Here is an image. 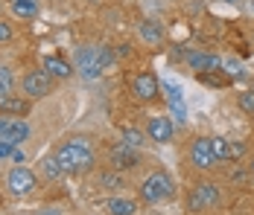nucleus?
I'll use <instances>...</instances> for the list:
<instances>
[{
    "mask_svg": "<svg viewBox=\"0 0 254 215\" xmlns=\"http://www.w3.org/2000/svg\"><path fill=\"white\" fill-rule=\"evenodd\" d=\"M32 99H21V96H9V99H0V114H12V117H26L29 114V105Z\"/></svg>",
    "mask_w": 254,
    "mask_h": 215,
    "instance_id": "15",
    "label": "nucleus"
},
{
    "mask_svg": "<svg viewBox=\"0 0 254 215\" xmlns=\"http://www.w3.org/2000/svg\"><path fill=\"white\" fill-rule=\"evenodd\" d=\"M252 90H254V82H252Z\"/></svg>",
    "mask_w": 254,
    "mask_h": 215,
    "instance_id": "35",
    "label": "nucleus"
},
{
    "mask_svg": "<svg viewBox=\"0 0 254 215\" xmlns=\"http://www.w3.org/2000/svg\"><path fill=\"white\" fill-rule=\"evenodd\" d=\"M161 93L167 96V102H181V99H184L181 85H178V82H173V79H161Z\"/></svg>",
    "mask_w": 254,
    "mask_h": 215,
    "instance_id": "22",
    "label": "nucleus"
},
{
    "mask_svg": "<svg viewBox=\"0 0 254 215\" xmlns=\"http://www.w3.org/2000/svg\"><path fill=\"white\" fill-rule=\"evenodd\" d=\"M190 166L196 169V172H207V169H213L219 160H216V154H213V145H210V137H193V143H190Z\"/></svg>",
    "mask_w": 254,
    "mask_h": 215,
    "instance_id": "8",
    "label": "nucleus"
},
{
    "mask_svg": "<svg viewBox=\"0 0 254 215\" xmlns=\"http://www.w3.org/2000/svg\"><path fill=\"white\" fill-rule=\"evenodd\" d=\"M105 210H108V215H134L137 213V204L117 195V198H108L105 201Z\"/></svg>",
    "mask_w": 254,
    "mask_h": 215,
    "instance_id": "17",
    "label": "nucleus"
},
{
    "mask_svg": "<svg viewBox=\"0 0 254 215\" xmlns=\"http://www.w3.org/2000/svg\"><path fill=\"white\" fill-rule=\"evenodd\" d=\"M21 90H24L26 99H44V96L53 93V76L44 67L26 70L24 79H21Z\"/></svg>",
    "mask_w": 254,
    "mask_h": 215,
    "instance_id": "6",
    "label": "nucleus"
},
{
    "mask_svg": "<svg viewBox=\"0 0 254 215\" xmlns=\"http://www.w3.org/2000/svg\"><path fill=\"white\" fill-rule=\"evenodd\" d=\"M41 174H44L47 180H59V177L64 174V169L59 166V160L50 154V157H44V160H41Z\"/></svg>",
    "mask_w": 254,
    "mask_h": 215,
    "instance_id": "23",
    "label": "nucleus"
},
{
    "mask_svg": "<svg viewBox=\"0 0 254 215\" xmlns=\"http://www.w3.org/2000/svg\"><path fill=\"white\" fill-rule=\"evenodd\" d=\"M237 108H240L243 114L254 117V90H252V87H249V90H240V93H237Z\"/></svg>",
    "mask_w": 254,
    "mask_h": 215,
    "instance_id": "25",
    "label": "nucleus"
},
{
    "mask_svg": "<svg viewBox=\"0 0 254 215\" xmlns=\"http://www.w3.org/2000/svg\"><path fill=\"white\" fill-rule=\"evenodd\" d=\"M170 105V117L178 122V125H187V108H184V99L181 102H167Z\"/></svg>",
    "mask_w": 254,
    "mask_h": 215,
    "instance_id": "27",
    "label": "nucleus"
},
{
    "mask_svg": "<svg viewBox=\"0 0 254 215\" xmlns=\"http://www.w3.org/2000/svg\"><path fill=\"white\" fill-rule=\"evenodd\" d=\"M41 215H62L59 207H47V210H41Z\"/></svg>",
    "mask_w": 254,
    "mask_h": 215,
    "instance_id": "32",
    "label": "nucleus"
},
{
    "mask_svg": "<svg viewBox=\"0 0 254 215\" xmlns=\"http://www.w3.org/2000/svg\"><path fill=\"white\" fill-rule=\"evenodd\" d=\"M0 140H9V117H0Z\"/></svg>",
    "mask_w": 254,
    "mask_h": 215,
    "instance_id": "31",
    "label": "nucleus"
},
{
    "mask_svg": "<svg viewBox=\"0 0 254 215\" xmlns=\"http://www.w3.org/2000/svg\"><path fill=\"white\" fill-rule=\"evenodd\" d=\"M219 70L225 73V76H228L231 82H234V79H240V76H243V64H240L237 58H222V64H219Z\"/></svg>",
    "mask_w": 254,
    "mask_h": 215,
    "instance_id": "26",
    "label": "nucleus"
},
{
    "mask_svg": "<svg viewBox=\"0 0 254 215\" xmlns=\"http://www.w3.org/2000/svg\"><path fill=\"white\" fill-rule=\"evenodd\" d=\"M3 186L9 195H15V198H26V195H32L35 186H38V177H35V172L26 166H12L6 172V177H3Z\"/></svg>",
    "mask_w": 254,
    "mask_h": 215,
    "instance_id": "5",
    "label": "nucleus"
},
{
    "mask_svg": "<svg viewBox=\"0 0 254 215\" xmlns=\"http://www.w3.org/2000/svg\"><path fill=\"white\" fill-rule=\"evenodd\" d=\"M44 70L50 73L53 79H70V76L76 73V67L67 64L62 55H44Z\"/></svg>",
    "mask_w": 254,
    "mask_h": 215,
    "instance_id": "13",
    "label": "nucleus"
},
{
    "mask_svg": "<svg viewBox=\"0 0 254 215\" xmlns=\"http://www.w3.org/2000/svg\"><path fill=\"white\" fill-rule=\"evenodd\" d=\"M15 96V73L9 64H0V99Z\"/></svg>",
    "mask_w": 254,
    "mask_h": 215,
    "instance_id": "19",
    "label": "nucleus"
},
{
    "mask_svg": "<svg viewBox=\"0 0 254 215\" xmlns=\"http://www.w3.org/2000/svg\"><path fill=\"white\" fill-rule=\"evenodd\" d=\"M249 177L254 180V157H252V163H249Z\"/></svg>",
    "mask_w": 254,
    "mask_h": 215,
    "instance_id": "33",
    "label": "nucleus"
},
{
    "mask_svg": "<svg viewBox=\"0 0 254 215\" xmlns=\"http://www.w3.org/2000/svg\"><path fill=\"white\" fill-rule=\"evenodd\" d=\"M53 157L59 160V166L64 169V174H82V172H91L94 163H97V157H94V143H91L88 137H82V134L62 140V143L56 145Z\"/></svg>",
    "mask_w": 254,
    "mask_h": 215,
    "instance_id": "1",
    "label": "nucleus"
},
{
    "mask_svg": "<svg viewBox=\"0 0 254 215\" xmlns=\"http://www.w3.org/2000/svg\"><path fill=\"white\" fill-rule=\"evenodd\" d=\"M210 145H213V154H216L219 163L231 160V140H225V137H210Z\"/></svg>",
    "mask_w": 254,
    "mask_h": 215,
    "instance_id": "24",
    "label": "nucleus"
},
{
    "mask_svg": "<svg viewBox=\"0 0 254 215\" xmlns=\"http://www.w3.org/2000/svg\"><path fill=\"white\" fill-rule=\"evenodd\" d=\"M120 140H123L128 148H137V151H140L149 137H146V131H140V128H134V125H126V128L120 131Z\"/></svg>",
    "mask_w": 254,
    "mask_h": 215,
    "instance_id": "18",
    "label": "nucleus"
},
{
    "mask_svg": "<svg viewBox=\"0 0 254 215\" xmlns=\"http://www.w3.org/2000/svg\"><path fill=\"white\" fill-rule=\"evenodd\" d=\"M222 3H237V0H222Z\"/></svg>",
    "mask_w": 254,
    "mask_h": 215,
    "instance_id": "34",
    "label": "nucleus"
},
{
    "mask_svg": "<svg viewBox=\"0 0 254 215\" xmlns=\"http://www.w3.org/2000/svg\"><path fill=\"white\" fill-rule=\"evenodd\" d=\"M219 183L213 180H199L193 183L187 192V213H204V210H213L219 204Z\"/></svg>",
    "mask_w": 254,
    "mask_h": 215,
    "instance_id": "4",
    "label": "nucleus"
},
{
    "mask_svg": "<svg viewBox=\"0 0 254 215\" xmlns=\"http://www.w3.org/2000/svg\"><path fill=\"white\" fill-rule=\"evenodd\" d=\"M114 61V52L108 44H82L73 55V67L82 79H100L102 70Z\"/></svg>",
    "mask_w": 254,
    "mask_h": 215,
    "instance_id": "2",
    "label": "nucleus"
},
{
    "mask_svg": "<svg viewBox=\"0 0 254 215\" xmlns=\"http://www.w3.org/2000/svg\"><path fill=\"white\" fill-rule=\"evenodd\" d=\"M146 137L158 145H167L173 143V137H176V125H173V117H164V114H155L146 120Z\"/></svg>",
    "mask_w": 254,
    "mask_h": 215,
    "instance_id": "9",
    "label": "nucleus"
},
{
    "mask_svg": "<svg viewBox=\"0 0 254 215\" xmlns=\"http://www.w3.org/2000/svg\"><path fill=\"white\" fill-rule=\"evenodd\" d=\"M131 96H134L137 102H143V105L158 102V96H161V82H158V76L149 73V70L137 73V76L131 79Z\"/></svg>",
    "mask_w": 254,
    "mask_h": 215,
    "instance_id": "7",
    "label": "nucleus"
},
{
    "mask_svg": "<svg viewBox=\"0 0 254 215\" xmlns=\"http://www.w3.org/2000/svg\"><path fill=\"white\" fill-rule=\"evenodd\" d=\"M196 79L202 82V85H207V87H228L231 79L225 76L222 70H207V73H196Z\"/></svg>",
    "mask_w": 254,
    "mask_h": 215,
    "instance_id": "20",
    "label": "nucleus"
},
{
    "mask_svg": "<svg viewBox=\"0 0 254 215\" xmlns=\"http://www.w3.org/2000/svg\"><path fill=\"white\" fill-rule=\"evenodd\" d=\"M137 195L143 204H164L176 195V180L170 177V172L164 169H155L152 174H146L137 186Z\"/></svg>",
    "mask_w": 254,
    "mask_h": 215,
    "instance_id": "3",
    "label": "nucleus"
},
{
    "mask_svg": "<svg viewBox=\"0 0 254 215\" xmlns=\"http://www.w3.org/2000/svg\"><path fill=\"white\" fill-rule=\"evenodd\" d=\"M140 163V151L137 148H128L126 143L114 145L108 151V169H117V172H126V169H134Z\"/></svg>",
    "mask_w": 254,
    "mask_h": 215,
    "instance_id": "10",
    "label": "nucleus"
},
{
    "mask_svg": "<svg viewBox=\"0 0 254 215\" xmlns=\"http://www.w3.org/2000/svg\"><path fill=\"white\" fill-rule=\"evenodd\" d=\"M15 38V32H12V26L6 24V21H0V44H9Z\"/></svg>",
    "mask_w": 254,
    "mask_h": 215,
    "instance_id": "28",
    "label": "nucleus"
},
{
    "mask_svg": "<svg viewBox=\"0 0 254 215\" xmlns=\"http://www.w3.org/2000/svg\"><path fill=\"white\" fill-rule=\"evenodd\" d=\"M9 160H12L15 166H24V163H26V154H24V148H18V145H15V151H12V157H9Z\"/></svg>",
    "mask_w": 254,
    "mask_h": 215,
    "instance_id": "30",
    "label": "nucleus"
},
{
    "mask_svg": "<svg viewBox=\"0 0 254 215\" xmlns=\"http://www.w3.org/2000/svg\"><path fill=\"white\" fill-rule=\"evenodd\" d=\"M184 61H187L190 70H196V73L219 70V64H222V58L216 52H204V49H187L184 52Z\"/></svg>",
    "mask_w": 254,
    "mask_h": 215,
    "instance_id": "11",
    "label": "nucleus"
},
{
    "mask_svg": "<svg viewBox=\"0 0 254 215\" xmlns=\"http://www.w3.org/2000/svg\"><path fill=\"white\" fill-rule=\"evenodd\" d=\"M29 134H32V128H29V122L24 117H18V120H9V143L21 145L24 140H29Z\"/></svg>",
    "mask_w": 254,
    "mask_h": 215,
    "instance_id": "16",
    "label": "nucleus"
},
{
    "mask_svg": "<svg viewBox=\"0 0 254 215\" xmlns=\"http://www.w3.org/2000/svg\"><path fill=\"white\" fill-rule=\"evenodd\" d=\"M12 151H15V143L0 140V160H9V157H12Z\"/></svg>",
    "mask_w": 254,
    "mask_h": 215,
    "instance_id": "29",
    "label": "nucleus"
},
{
    "mask_svg": "<svg viewBox=\"0 0 254 215\" xmlns=\"http://www.w3.org/2000/svg\"><path fill=\"white\" fill-rule=\"evenodd\" d=\"M9 9H12L15 18L32 21V18H38V12H41V0H9Z\"/></svg>",
    "mask_w": 254,
    "mask_h": 215,
    "instance_id": "14",
    "label": "nucleus"
},
{
    "mask_svg": "<svg viewBox=\"0 0 254 215\" xmlns=\"http://www.w3.org/2000/svg\"><path fill=\"white\" fill-rule=\"evenodd\" d=\"M100 186L102 189H123L126 183H123V174L117 172V169H108V172H100Z\"/></svg>",
    "mask_w": 254,
    "mask_h": 215,
    "instance_id": "21",
    "label": "nucleus"
},
{
    "mask_svg": "<svg viewBox=\"0 0 254 215\" xmlns=\"http://www.w3.org/2000/svg\"><path fill=\"white\" fill-rule=\"evenodd\" d=\"M137 35H140L143 44H149V47H161L167 32H164V24H161V21H143V24L137 26Z\"/></svg>",
    "mask_w": 254,
    "mask_h": 215,
    "instance_id": "12",
    "label": "nucleus"
}]
</instances>
